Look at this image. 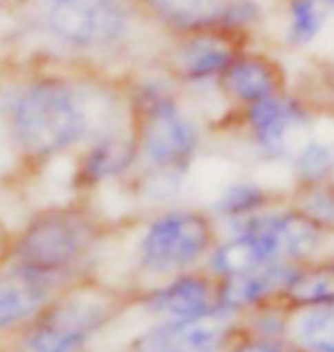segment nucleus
I'll return each mask as SVG.
<instances>
[{"instance_id":"nucleus-22","label":"nucleus","mask_w":334,"mask_h":352,"mask_svg":"<svg viewBox=\"0 0 334 352\" xmlns=\"http://www.w3.org/2000/svg\"><path fill=\"white\" fill-rule=\"evenodd\" d=\"M227 352H302V348L293 339H289V336L250 334V336L233 339Z\"/></svg>"},{"instance_id":"nucleus-4","label":"nucleus","mask_w":334,"mask_h":352,"mask_svg":"<svg viewBox=\"0 0 334 352\" xmlns=\"http://www.w3.org/2000/svg\"><path fill=\"white\" fill-rule=\"evenodd\" d=\"M218 241V222L209 210L165 208L142 229L135 265L149 277L167 279L202 265Z\"/></svg>"},{"instance_id":"nucleus-9","label":"nucleus","mask_w":334,"mask_h":352,"mask_svg":"<svg viewBox=\"0 0 334 352\" xmlns=\"http://www.w3.org/2000/svg\"><path fill=\"white\" fill-rule=\"evenodd\" d=\"M140 167V149L133 124L101 133L83 144L74 181L78 188L92 190L105 183L129 179Z\"/></svg>"},{"instance_id":"nucleus-21","label":"nucleus","mask_w":334,"mask_h":352,"mask_svg":"<svg viewBox=\"0 0 334 352\" xmlns=\"http://www.w3.org/2000/svg\"><path fill=\"white\" fill-rule=\"evenodd\" d=\"M289 204L318 224L325 234H334V179L316 183H295Z\"/></svg>"},{"instance_id":"nucleus-23","label":"nucleus","mask_w":334,"mask_h":352,"mask_svg":"<svg viewBox=\"0 0 334 352\" xmlns=\"http://www.w3.org/2000/svg\"><path fill=\"white\" fill-rule=\"evenodd\" d=\"M39 5H58V3H119V5H138V0H37Z\"/></svg>"},{"instance_id":"nucleus-15","label":"nucleus","mask_w":334,"mask_h":352,"mask_svg":"<svg viewBox=\"0 0 334 352\" xmlns=\"http://www.w3.org/2000/svg\"><path fill=\"white\" fill-rule=\"evenodd\" d=\"M140 12L165 34L220 25L227 0H138Z\"/></svg>"},{"instance_id":"nucleus-10","label":"nucleus","mask_w":334,"mask_h":352,"mask_svg":"<svg viewBox=\"0 0 334 352\" xmlns=\"http://www.w3.org/2000/svg\"><path fill=\"white\" fill-rule=\"evenodd\" d=\"M140 305L158 320L211 318L216 311V279L200 267L172 274L165 284L149 288Z\"/></svg>"},{"instance_id":"nucleus-12","label":"nucleus","mask_w":334,"mask_h":352,"mask_svg":"<svg viewBox=\"0 0 334 352\" xmlns=\"http://www.w3.org/2000/svg\"><path fill=\"white\" fill-rule=\"evenodd\" d=\"M233 329L216 316L197 320H158L138 334L126 352H227Z\"/></svg>"},{"instance_id":"nucleus-6","label":"nucleus","mask_w":334,"mask_h":352,"mask_svg":"<svg viewBox=\"0 0 334 352\" xmlns=\"http://www.w3.org/2000/svg\"><path fill=\"white\" fill-rule=\"evenodd\" d=\"M252 34L227 25H202L193 30L169 32L154 58L181 89L211 85L229 62L250 46Z\"/></svg>"},{"instance_id":"nucleus-13","label":"nucleus","mask_w":334,"mask_h":352,"mask_svg":"<svg viewBox=\"0 0 334 352\" xmlns=\"http://www.w3.org/2000/svg\"><path fill=\"white\" fill-rule=\"evenodd\" d=\"M67 281L10 263L0 272V332L28 325Z\"/></svg>"},{"instance_id":"nucleus-16","label":"nucleus","mask_w":334,"mask_h":352,"mask_svg":"<svg viewBox=\"0 0 334 352\" xmlns=\"http://www.w3.org/2000/svg\"><path fill=\"white\" fill-rule=\"evenodd\" d=\"M280 302L289 309H307L334 302V258H314L300 263L284 288Z\"/></svg>"},{"instance_id":"nucleus-7","label":"nucleus","mask_w":334,"mask_h":352,"mask_svg":"<svg viewBox=\"0 0 334 352\" xmlns=\"http://www.w3.org/2000/svg\"><path fill=\"white\" fill-rule=\"evenodd\" d=\"M229 117H236L238 129L259 156L275 163H289L316 124L314 105L293 91L264 98L243 110H229Z\"/></svg>"},{"instance_id":"nucleus-5","label":"nucleus","mask_w":334,"mask_h":352,"mask_svg":"<svg viewBox=\"0 0 334 352\" xmlns=\"http://www.w3.org/2000/svg\"><path fill=\"white\" fill-rule=\"evenodd\" d=\"M149 23L140 5L119 3H58L41 5L39 28L55 44L76 53H117Z\"/></svg>"},{"instance_id":"nucleus-26","label":"nucleus","mask_w":334,"mask_h":352,"mask_svg":"<svg viewBox=\"0 0 334 352\" xmlns=\"http://www.w3.org/2000/svg\"><path fill=\"white\" fill-rule=\"evenodd\" d=\"M321 3H323V5L328 7V10H330V12L334 14V0H321Z\"/></svg>"},{"instance_id":"nucleus-2","label":"nucleus","mask_w":334,"mask_h":352,"mask_svg":"<svg viewBox=\"0 0 334 352\" xmlns=\"http://www.w3.org/2000/svg\"><path fill=\"white\" fill-rule=\"evenodd\" d=\"M103 227L87 208H51L32 217L10 248L12 265L71 279L96 245Z\"/></svg>"},{"instance_id":"nucleus-1","label":"nucleus","mask_w":334,"mask_h":352,"mask_svg":"<svg viewBox=\"0 0 334 352\" xmlns=\"http://www.w3.org/2000/svg\"><path fill=\"white\" fill-rule=\"evenodd\" d=\"M5 124L25 158L53 160L133 119L124 85L41 76L7 98Z\"/></svg>"},{"instance_id":"nucleus-18","label":"nucleus","mask_w":334,"mask_h":352,"mask_svg":"<svg viewBox=\"0 0 334 352\" xmlns=\"http://www.w3.org/2000/svg\"><path fill=\"white\" fill-rule=\"evenodd\" d=\"M330 19L332 12L321 0H284V44L295 51L314 46Z\"/></svg>"},{"instance_id":"nucleus-25","label":"nucleus","mask_w":334,"mask_h":352,"mask_svg":"<svg viewBox=\"0 0 334 352\" xmlns=\"http://www.w3.org/2000/svg\"><path fill=\"white\" fill-rule=\"evenodd\" d=\"M325 82H328V87H330V91H332V96H334V65L325 72Z\"/></svg>"},{"instance_id":"nucleus-8","label":"nucleus","mask_w":334,"mask_h":352,"mask_svg":"<svg viewBox=\"0 0 334 352\" xmlns=\"http://www.w3.org/2000/svg\"><path fill=\"white\" fill-rule=\"evenodd\" d=\"M213 89L229 110H243L264 98L289 91V74L275 55L247 46L218 76Z\"/></svg>"},{"instance_id":"nucleus-14","label":"nucleus","mask_w":334,"mask_h":352,"mask_svg":"<svg viewBox=\"0 0 334 352\" xmlns=\"http://www.w3.org/2000/svg\"><path fill=\"white\" fill-rule=\"evenodd\" d=\"M270 227L282 261L291 263H307L318 258L325 238L330 236L291 204L284 208H270Z\"/></svg>"},{"instance_id":"nucleus-19","label":"nucleus","mask_w":334,"mask_h":352,"mask_svg":"<svg viewBox=\"0 0 334 352\" xmlns=\"http://www.w3.org/2000/svg\"><path fill=\"white\" fill-rule=\"evenodd\" d=\"M289 334L302 352H334V302L298 309Z\"/></svg>"},{"instance_id":"nucleus-3","label":"nucleus","mask_w":334,"mask_h":352,"mask_svg":"<svg viewBox=\"0 0 334 352\" xmlns=\"http://www.w3.org/2000/svg\"><path fill=\"white\" fill-rule=\"evenodd\" d=\"M119 298L101 286H71L28 322L14 352H83L115 318Z\"/></svg>"},{"instance_id":"nucleus-24","label":"nucleus","mask_w":334,"mask_h":352,"mask_svg":"<svg viewBox=\"0 0 334 352\" xmlns=\"http://www.w3.org/2000/svg\"><path fill=\"white\" fill-rule=\"evenodd\" d=\"M10 248H12V243L7 241L5 229L0 227V263H3V261H7V258H10Z\"/></svg>"},{"instance_id":"nucleus-20","label":"nucleus","mask_w":334,"mask_h":352,"mask_svg":"<svg viewBox=\"0 0 334 352\" xmlns=\"http://www.w3.org/2000/svg\"><path fill=\"white\" fill-rule=\"evenodd\" d=\"M295 183H316L334 179V142L321 135H311L289 160Z\"/></svg>"},{"instance_id":"nucleus-17","label":"nucleus","mask_w":334,"mask_h":352,"mask_svg":"<svg viewBox=\"0 0 334 352\" xmlns=\"http://www.w3.org/2000/svg\"><path fill=\"white\" fill-rule=\"evenodd\" d=\"M277 201H280V197L257 181H233L213 199L209 213L216 222L225 224L273 208L277 206Z\"/></svg>"},{"instance_id":"nucleus-11","label":"nucleus","mask_w":334,"mask_h":352,"mask_svg":"<svg viewBox=\"0 0 334 352\" xmlns=\"http://www.w3.org/2000/svg\"><path fill=\"white\" fill-rule=\"evenodd\" d=\"M298 265L300 263L277 261L245 274L216 279V311L213 316L229 322L240 314L280 300L284 288L293 279Z\"/></svg>"}]
</instances>
